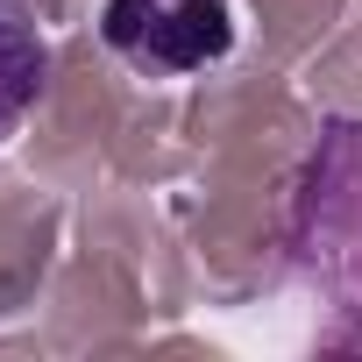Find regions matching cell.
I'll use <instances>...</instances> for the list:
<instances>
[{
    "label": "cell",
    "mask_w": 362,
    "mask_h": 362,
    "mask_svg": "<svg viewBox=\"0 0 362 362\" xmlns=\"http://www.w3.org/2000/svg\"><path fill=\"white\" fill-rule=\"evenodd\" d=\"M100 36L142 78H185L228 57L235 22H228V0H107Z\"/></svg>",
    "instance_id": "6da1fadb"
},
{
    "label": "cell",
    "mask_w": 362,
    "mask_h": 362,
    "mask_svg": "<svg viewBox=\"0 0 362 362\" xmlns=\"http://www.w3.org/2000/svg\"><path fill=\"white\" fill-rule=\"evenodd\" d=\"M50 86V29L36 0H0V142H8Z\"/></svg>",
    "instance_id": "7a4b0ae2"
}]
</instances>
